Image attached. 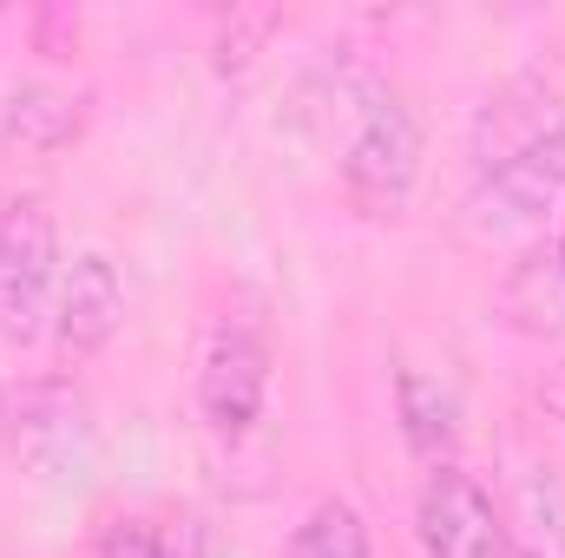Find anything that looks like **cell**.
I'll return each instance as SVG.
<instances>
[{"label":"cell","instance_id":"obj_6","mask_svg":"<svg viewBox=\"0 0 565 558\" xmlns=\"http://www.w3.org/2000/svg\"><path fill=\"white\" fill-rule=\"evenodd\" d=\"M270 395V342L250 322H217L204 355H198V415L211 420V433L244 440Z\"/></svg>","mask_w":565,"mask_h":558},{"label":"cell","instance_id":"obj_8","mask_svg":"<svg viewBox=\"0 0 565 558\" xmlns=\"http://www.w3.org/2000/svg\"><path fill=\"white\" fill-rule=\"evenodd\" d=\"M86 132V93L60 86V79H20L7 93V112H0V139L13 151H66V144Z\"/></svg>","mask_w":565,"mask_h":558},{"label":"cell","instance_id":"obj_5","mask_svg":"<svg viewBox=\"0 0 565 558\" xmlns=\"http://www.w3.org/2000/svg\"><path fill=\"white\" fill-rule=\"evenodd\" d=\"M415 533L427 558H513V533L493 506V493L460 466H427L415 500Z\"/></svg>","mask_w":565,"mask_h":558},{"label":"cell","instance_id":"obj_12","mask_svg":"<svg viewBox=\"0 0 565 558\" xmlns=\"http://www.w3.org/2000/svg\"><path fill=\"white\" fill-rule=\"evenodd\" d=\"M540 408H546L553 420H565V362L546 368V382H540Z\"/></svg>","mask_w":565,"mask_h":558},{"label":"cell","instance_id":"obj_13","mask_svg":"<svg viewBox=\"0 0 565 558\" xmlns=\"http://www.w3.org/2000/svg\"><path fill=\"white\" fill-rule=\"evenodd\" d=\"M553 264H559V282H565V224H559V244H553Z\"/></svg>","mask_w":565,"mask_h":558},{"label":"cell","instance_id":"obj_3","mask_svg":"<svg viewBox=\"0 0 565 558\" xmlns=\"http://www.w3.org/2000/svg\"><path fill=\"white\" fill-rule=\"evenodd\" d=\"M0 447L13 453L20 473L33 480H66L93 453V420L86 395L66 375H26L0 388Z\"/></svg>","mask_w":565,"mask_h":558},{"label":"cell","instance_id":"obj_14","mask_svg":"<svg viewBox=\"0 0 565 558\" xmlns=\"http://www.w3.org/2000/svg\"><path fill=\"white\" fill-rule=\"evenodd\" d=\"M513 558H546V552H533V546H520V552H513Z\"/></svg>","mask_w":565,"mask_h":558},{"label":"cell","instance_id":"obj_9","mask_svg":"<svg viewBox=\"0 0 565 558\" xmlns=\"http://www.w3.org/2000/svg\"><path fill=\"white\" fill-rule=\"evenodd\" d=\"M395 415H402V440L422 466H454V447H460L454 388H440L422 368H395Z\"/></svg>","mask_w":565,"mask_h":558},{"label":"cell","instance_id":"obj_1","mask_svg":"<svg viewBox=\"0 0 565 558\" xmlns=\"http://www.w3.org/2000/svg\"><path fill=\"white\" fill-rule=\"evenodd\" d=\"M565 197V106L553 79H507L473 119V217L487 230L540 224Z\"/></svg>","mask_w":565,"mask_h":558},{"label":"cell","instance_id":"obj_7","mask_svg":"<svg viewBox=\"0 0 565 558\" xmlns=\"http://www.w3.org/2000/svg\"><path fill=\"white\" fill-rule=\"evenodd\" d=\"M126 322V282H119V264L106 250H86L66 264L60 277V302H53V342L66 362H93Z\"/></svg>","mask_w":565,"mask_h":558},{"label":"cell","instance_id":"obj_10","mask_svg":"<svg viewBox=\"0 0 565 558\" xmlns=\"http://www.w3.org/2000/svg\"><path fill=\"white\" fill-rule=\"evenodd\" d=\"M99 558H217L204 519H113L99 533Z\"/></svg>","mask_w":565,"mask_h":558},{"label":"cell","instance_id":"obj_4","mask_svg":"<svg viewBox=\"0 0 565 558\" xmlns=\"http://www.w3.org/2000/svg\"><path fill=\"white\" fill-rule=\"evenodd\" d=\"M60 224L46 197H7L0 204V335L7 342H40L53 329L60 302Z\"/></svg>","mask_w":565,"mask_h":558},{"label":"cell","instance_id":"obj_11","mask_svg":"<svg viewBox=\"0 0 565 558\" xmlns=\"http://www.w3.org/2000/svg\"><path fill=\"white\" fill-rule=\"evenodd\" d=\"M282 558H375V539H369V519L349 506V500H316L302 513V526L289 533V552Z\"/></svg>","mask_w":565,"mask_h":558},{"label":"cell","instance_id":"obj_2","mask_svg":"<svg viewBox=\"0 0 565 558\" xmlns=\"http://www.w3.org/2000/svg\"><path fill=\"white\" fill-rule=\"evenodd\" d=\"M422 184V119L395 86H369L355 132L342 144V191L362 217L395 224Z\"/></svg>","mask_w":565,"mask_h":558}]
</instances>
